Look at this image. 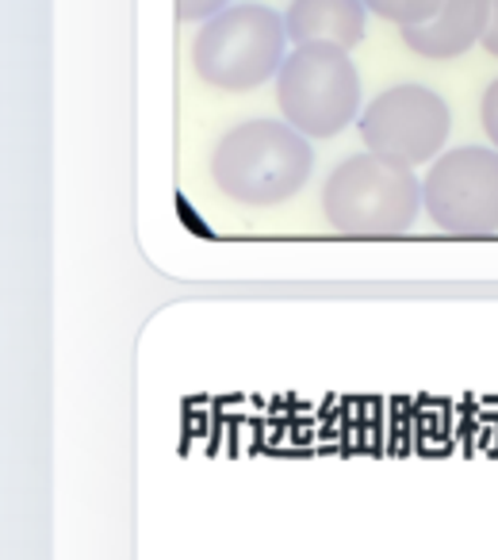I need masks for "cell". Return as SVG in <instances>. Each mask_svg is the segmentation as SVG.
Instances as JSON below:
<instances>
[{
    "label": "cell",
    "mask_w": 498,
    "mask_h": 560,
    "mask_svg": "<svg viewBox=\"0 0 498 560\" xmlns=\"http://www.w3.org/2000/svg\"><path fill=\"white\" fill-rule=\"evenodd\" d=\"M315 150L288 119H246L218 135L211 150V180L246 208L288 203L311 180Z\"/></svg>",
    "instance_id": "6da1fadb"
},
{
    "label": "cell",
    "mask_w": 498,
    "mask_h": 560,
    "mask_svg": "<svg viewBox=\"0 0 498 560\" xmlns=\"http://www.w3.org/2000/svg\"><path fill=\"white\" fill-rule=\"evenodd\" d=\"M288 58V27L269 4H230L203 20L192 39V70L223 93H253L276 81Z\"/></svg>",
    "instance_id": "7a4b0ae2"
},
{
    "label": "cell",
    "mask_w": 498,
    "mask_h": 560,
    "mask_svg": "<svg viewBox=\"0 0 498 560\" xmlns=\"http://www.w3.org/2000/svg\"><path fill=\"white\" fill-rule=\"evenodd\" d=\"M422 211V180L411 165L372 150L353 154L330 170L322 185V215L334 231L357 238L406 234Z\"/></svg>",
    "instance_id": "3957f363"
},
{
    "label": "cell",
    "mask_w": 498,
    "mask_h": 560,
    "mask_svg": "<svg viewBox=\"0 0 498 560\" xmlns=\"http://www.w3.org/2000/svg\"><path fill=\"white\" fill-rule=\"evenodd\" d=\"M281 116L307 139H334L360 119V73L349 50L311 43L292 47L276 73Z\"/></svg>",
    "instance_id": "277c9868"
},
{
    "label": "cell",
    "mask_w": 498,
    "mask_h": 560,
    "mask_svg": "<svg viewBox=\"0 0 498 560\" xmlns=\"http://www.w3.org/2000/svg\"><path fill=\"white\" fill-rule=\"evenodd\" d=\"M365 147L403 165H426L444 150L452 112L441 93L426 85H391L365 104L357 119Z\"/></svg>",
    "instance_id": "5b68a950"
},
{
    "label": "cell",
    "mask_w": 498,
    "mask_h": 560,
    "mask_svg": "<svg viewBox=\"0 0 498 560\" xmlns=\"http://www.w3.org/2000/svg\"><path fill=\"white\" fill-rule=\"evenodd\" d=\"M422 208L449 234L498 231V150L456 147L434 158L422 180Z\"/></svg>",
    "instance_id": "8992f818"
},
{
    "label": "cell",
    "mask_w": 498,
    "mask_h": 560,
    "mask_svg": "<svg viewBox=\"0 0 498 560\" xmlns=\"http://www.w3.org/2000/svg\"><path fill=\"white\" fill-rule=\"evenodd\" d=\"M490 20V0H441V9L426 20V24L399 27L406 50H414L418 58L429 62H449L460 58L483 43Z\"/></svg>",
    "instance_id": "52a82bcc"
},
{
    "label": "cell",
    "mask_w": 498,
    "mask_h": 560,
    "mask_svg": "<svg viewBox=\"0 0 498 560\" xmlns=\"http://www.w3.org/2000/svg\"><path fill=\"white\" fill-rule=\"evenodd\" d=\"M365 0H292L284 12L292 47L327 43V47L353 50L365 39Z\"/></svg>",
    "instance_id": "ba28073f"
},
{
    "label": "cell",
    "mask_w": 498,
    "mask_h": 560,
    "mask_svg": "<svg viewBox=\"0 0 498 560\" xmlns=\"http://www.w3.org/2000/svg\"><path fill=\"white\" fill-rule=\"evenodd\" d=\"M365 9L395 27H414L434 16L441 9V0H365Z\"/></svg>",
    "instance_id": "9c48e42d"
},
{
    "label": "cell",
    "mask_w": 498,
    "mask_h": 560,
    "mask_svg": "<svg viewBox=\"0 0 498 560\" xmlns=\"http://www.w3.org/2000/svg\"><path fill=\"white\" fill-rule=\"evenodd\" d=\"M223 9H230V0H177V20H185V24H203V20L218 16Z\"/></svg>",
    "instance_id": "30bf717a"
},
{
    "label": "cell",
    "mask_w": 498,
    "mask_h": 560,
    "mask_svg": "<svg viewBox=\"0 0 498 560\" xmlns=\"http://www.w3.org/2000/svg\"><path fill=\"white\" fill-rule=\"evenodd\" d=\"M479 124H483V135L490 139V147L498 150V78L490 81L479 101Z\"/></svg>",
    "instance_id": "8fae6325"
},
{
    "label": "cell",
    "mask_w": 498,
    "mask_h": 560,
    "mask_svg": "<svg viewBox=\"0 0 498 560\" xmlns=\"http://www.w3.org/2000/svg\"><path fill=\"white\" fill-rule=\"evenodd\" d=\"M483 50L490 58H498V0H490V20H487V32H483Z\"/></svg>",
    "instance_id": "7c38bea8"
}]
</instances>
